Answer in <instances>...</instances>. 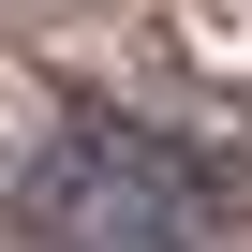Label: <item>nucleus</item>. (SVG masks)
I'll return each mask as SVG.
<instances>
[{
  "instance_id": "f257e3e1",
  "label": "nucleus",
  "mask_w": 252,
  "mask_h": 252,
  "mask_svg": "<svg viewBox=\"0 0 252 252\" xmlns=\"http://www.w3.org/2000/svg\"><path fill=\"white\" fill-rule=\"evenodd\" d=\"M0 252H193V163L149 119H74L15 178Z\"/></svg>"
}]
</instances>
